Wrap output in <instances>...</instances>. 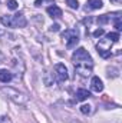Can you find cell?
<instances>
[{"label":"cell","instance_id":"13","mask_svg":"<svg viewBox=\"0 0 122 123\" xmlns=\"http://www.w3.org/2000/svg\"><path fill=\"white\" fill-rule=\"evenodd\" d=\"M0 22H1V25H4L6 27H13V25H12V16H1Z\"/></svg>","mask_w":122,"mask_h":123},{"label":"cell","instance_id":"27","mask_svg":"<svg viewBox=\"0 0 122 123\" xmlns=\"http://www.w3.org/2000/svg\"><path fill=\"white\" fill-rule=\"evenodd\" d=\"M3 33H4V31H3V30H0V36H3Z\"/></svg>","mask_w":122,"mask_h":123},{"label":"cell","instance_id":"15","mask_svg":"<svg viewBox=\"0 0 122 123\" xmlns=\"http://www.w3.org/2000/svg\"><path fill=\"white\" fill-rule=\"evenodd\" d=\"M109 19H111V14H103V16H99L96 22H98L99 25H106V23L109 22Z\"/></svg>","mask_w":122,"mask_h":123},{"label":"cell","instance_id":"3","mask_svg":"<svg viewBox=\"0 0 122 123\" xmlns=\"http://www.w3.org/2000/svg\"><path fill=\"white\" fill-rule=\"evenodd\" d=\"M111 46H112V42L109 40V39H102V40H99V43L96 44V50H98V53H99V56L101 57H103V59H108V57H111Z\"/></svg>","mask_w":122,"mask_h":123},{"label":"cell","instance_id":"8","mask_svg":"<svg viewBox=\"0 0 122 123\" xmlns=\"http://www.w3.org/2000/svg\"><path fill=\"white\" fill-rule=\"evenodd\" d=\"M91 89L93 92L99 93L103 90V83H102V80L98 77V76H95V77H92V82H91Z\"/></svg>","mask_w":122,"mask_h":123},{"label":"cell","instance_id":"2","mask_svg":"<svg viewBox=\"0 0 122 123\" xmlns=\"http://www.w3.org/2000/svg\"><path fill=\"white\" fill-rule=\"evenodd\" d=\"M1 92L6 93V94H7L14 103H17V105H26V103H27V97H26L23 93H19L16 89H12V87H3Z\"/></svg>","mask_w":122,"mask_h":123},{"label":"cell","instance_id":"23","mask_svg":"<svg viewBox=\"0 0 122 123\" xmlns=\"http://www.w3.org/2000/svg\"><path fill=\"white\" fill-rule=\"evenodd\" d=\"M59 30H61V26L58 23H55V25L50 26V31H59Z\"/></svg>","mask_w":122,"mask_h":123},{"label":"cell","instance_id":"26","mask_svg":"<svg viewBox=\"0 0 122 123\" xmlns=\"http://www.w3.org/2000/svg\"><path fill=\"white\" fill-rule=\"evenodd\" d=\"M112 1H114V3H121L122 0H112Z\"/></svg>","mask_w":122,"mask_h":123},{"label":"cell","instance_id":"24","mask_svg":"<svg viewBox=\"0 0 122 123\" xmlns=\"http://www.w3.org/2000/svg\"><path fill=\"white\" fill-rule=\"evenodd\" d=\"M0 123H12L9 120V117H6V116H3V117H0Z\"/></svg>","mask_w":122,"mask_h":123},{"label":"cell","instance_id":"4","mask_svg":"<svg viewBox=\"0 0 122 123\" xmlns=\"http://www.w3.org/2000/svg\"><path fill=\"white\" fill-rule=\"evenodd\" d=\"M62 39L65 40V43H66V47H68V49H72V47H75V46L78 44V42H79V37H78L76 31L72 30V29H69V30H65V33L62 34Z\"/></svg>","mask_w":122,"mask_h":123},{"label":"cell","instance_id":"1","mask_svg":"<svg viewBox=\"0 0 122 123\" xmlns=\"http://www.w3.org/2000/svg\"><path fill=\"white\" fill-rule=\"evenodd\" d=\"M72 62L75 66H81V64H86V66H93V60H92L91 55L88 53L86 49L79 47L73 52L72 55Z\"/></svg>","mask_w":122,"mask_h":123},{"label":"cell","instance_id":"14","mask_svg":"<svg viewBox=\"0 0 122 123\" xmlns=\"http://www.w3.org/2000/svg\"><path fill=\"white\" fill-rule=\"evenodd\" d=\"M106 39H109L112 43H115V42H118V40H119V33H118V31L108 33V34H106Z\"/></svg>","mask_w":122,"mask_h":123},{"label":"cell","instance_id":"21","mask_svg":"<svg viewBox=\"0 0 122 123\" xmlns=\"http://www.w3.org/2000/svg\"><path fill=\"white\" fill-rule=\"evenodd\" d=\"M115 27H116L118 31L122 30V23H121V17L119 16H116V19H115Z\"/></svg>","mask_w":122,"mask_h":123},{"label":"cell","instance_id":"18","mask_svg":"<svg viewBox=\"0 0 122 123\" xmlns=\"http://www.w3.org/2000/svg\"><path fill=\"white\" fill-rule=\"evenodd\" d=\"M66 4L70 9H79V1L78 0H66Z\"/></svg>","mask_w":122,"mask_h":123},{"label":"cell","instance_id":"16","mask_svg":"<svg viewBox=\"0 0 122 123\" xmlns=\"http://www.w3.org/2000/svg\"><path fill=\"white\" fill-rule=\"evenodd\" d=\"M43 82H45V85H46V86H52V83H53V77L50 79V74L46 72V73L43 74Z\"/></svg>","mask_w":122,"mask_h":123},{"label":"cell","instance_id":"19","mask_svg":"<svg viewBox=\"0 0 122 123\" xmlns=\"http://www.w3.org/2000/svg\"><path fill=\"white\" fill-rule=\"evenodd\" d=\"M7 7H9L10 10H16V9L19 7V4H17L16 0H9V1H7Z\"/></svg>","mask_w":122,"mask_h":123},{"label":"cell","instance_id":"9","mask_svg":"<svg viewBox=\"0 0 122 123\" xmlns=\"http://www.w3.org/2000/svg\"><path fill=\"white\" fill-rule=\"evenodd\" d=\"M47 13H49V16L52 19H59V17H62V9L58 7V6H55V4L47 7Z\"/></svg>","mask_w":122,"mask_h":123},{"label":"cell","instance_id":"6","mask_svg":"<svg viewBox=\"0 0 122 123\" xmlns=\"http://www.w3.org/2000/svg\"><path fill=\"white\" fill-rule=\"evenodd\" d=\"M26 19L22 13H16L14 16H12V25L13 27H25L26 26Z\"/></svg>","mask_w":122,"mask_h":123},{"label":"cell","instance_id":"25","mask_svg":"<svg viewBox=\"0 0 122 123\" xmlns=\"http://www.w3.org/2000/svg\"><path fill=\"white\" fill-rule=\"evenodd\" d=\"M3 59H4V56H3V53H0V62H3Z\"/></svg>","mask_w":122,"mask_h":123},{"label":"cell","instance_id":"11","mask_svg":"<svg viewBox=\"0 0 122 123\" xmlns=\"http://www.w3.org/2000/svg\"><path fill=\"white\" fill-rule=\"evenodd\" d=\"M12 79H13V74L9 70H6V69H1L0 70V82L1 83H9Z\"/></svg>","mask_w":122,"mask_h":123},{"label":"cell","instance_id":"20","mask_svg":"<svg viewBox=\"0 0 122 123\" xmlns=\"http://www.w3.org/2000/svg\"><path fill=\"white\" fill-rule=\"evenodd\" d=\"M108 76H109V77H116V76H118V69L109 67V69H108Z\"/></svg>","mask_w":122,"mask_h":123},{"label":"cell","instance_id":"10","mask_svg":"<svg viewBox=\"0 0 122 123\" xmlns=\"http://www.w3.org/2000/svg\"><path fill=\"white\" fill-rule=\"evenodd\" d=\"M75 97H76V100L78 102H82V100H86L88 97H91V92L89 90H86V89H79L76 94H75Z\"/></svg>","mask_w":122,"mask_h":123},{"label":"cell","instance_id":"7","mask_svg":"<svg viewBox=\"0 0 122 123\" xmlns=\"http://www.w3.org/2000/svg\"><path fill=\"white\" fill-rule=\"evenodd\" d=\"M76 73L81 77H88L92 73V66H86V64H81V66H75Z\"/></svg>","mask_w":122,"mask_h":123},{"label":"cell","instance_id":"5","mask_svg":"<svg viewBox=\"0 0 122 123\" xmlns=\"http://www.w3.org/2000/svg\"><path fill=\"white\" fill-rule=\"evenodd\" d=\"M55 77L59 83H63L68 80V69L63 63H58L55 66Z\"/></svg>","mask_w":122,"mask_h":123},{"label":"cell","instance_id":"12","mask_svg":"<svg viewBox=\"0 0 122 123\" xmlns=\"http://www.w3.org/2000/svg\"><path fill=\"white\" fill-rule=\"evenodd\" d=\"M102 6H103L102 0H88L86 1V9H89V10H98Z\"/></svg>","mask_w":122,"mask_h":123},{"label":"cell","instance_id":"22","mask_svg":"<svg viewBox=\"0 0 122 123\" xmlns=\"http://www.w3.org/2000/svg\"><path fill=\"white\" fill-rule=\"evenodd\" d=\"M92 34H93V36H95V37H101V36H102V34H105V30H103V29H102V27H101V29H96V30L93 31V33H92Z\"/></svg>","mask_w":122,"mask_h":123},{"label":"cell","instance_id":"17","mask_svg":"<svg viewBox=\"0 0 122 123\" xmlns=\"http://www.w3.org/2000/svg\"><path fill=\"white\" fill-rule=\"evenodd\" d=\"M81 112H82L83 115H89L92 112V106L91 105H82V106H81Z\"/></svg>","mask_w":122,"mask_h":123}]
</instances>
